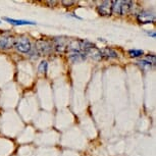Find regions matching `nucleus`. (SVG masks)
<instances>
[{
    "mask_svg": "<svg viewBox=\"0 0 156 156\" xmlns=\"http://www.w3.org/2000/svg\"><path fill=\"white\" fill-rule=\"evenodd\" d=\"M146 60H147V61H149L150 63L154 66V64H155V55H154V54H149V55H147Z\"/></svg>",
    "mask_w": 156,
    "mask_h": 156,
    "instance_id": "nucleus-15",
    "label": "nucleus"
},
{
    "mask_svg": "<svg viewBox=\"0 0 156 156\" xmlns=\"http://www.w3.org/2000/svg\"><path fill=\"white\" fill-rule=\"evenodd\" d=\"M14 47L16 48L17 51L22 52V53H29L32 49L31 42L27 37H19L14 39Z\"/></svg>",
    "mask_w": 156,
    "mask_h": 156,
    "instance_id": "nucleus-4",
    "label": "nucleus"
},
{
    "mask_svg": "<svg viewBox=\"0 0 156 156\" xmlns=\"http://www.w3.org/2000/svg\"><path fill=\"white\" fill-rule=\"evenodd\" d=\"M137 64H138V66H141V69H151V66H153V64H151V63L149 62V61H147L146 59L138 61Z\"/></svg>",
    "mask_w": 156,
    "mask_h": 156,
    "instance_id": "nucleus-14",
    "label": "nucleus"
},
{
    "mask_svg": "<svg viewBox=\"0 0 156 156\" xmlns=\"http://www.w3.org/2000/svg\"><path fill=\"white\" fill-rule=\"evenodd\" d=\"M80 41V48L81 51L84 54L89 55L92 58L96 60L101 59V53H100V49H98L96 47V45H94L93 43L89 42V41H85V40H79Z\"/></svg>",
    "mask_w": 156,
    "mask_h": 156,
    "instance_id": "nucleus-1",
    "label": "nucleus"
},
{
    "mask_svg": "<svg viewBox=\"0 0 156 156\" xmlns=\"http://www.w3.org/2000/svg\"><path fill=\"white\" fill-rule=\"evenodd\" d=\"M129 54L131 57H140L144 54V51L141 49H131L129 51Z\"/></svg>",
    "mask_w": 156,
    "mask_h": 156,
    "instance_id": "nucleus-12",
    "label": "nucleus"
},
{
    "mask_svg": "<svg viewBox=\"0 0 156 156\" xmlns=\"http://www.w3.org/2000/svg\"><path fill=\"white\" fill-rule=\"evenodd\" d=\"M97 12L103 16H111L112 14V1H103L101 4L97 6Z\"/></svg>",
    "mask_w": 156,
    "mask_h": 156,
    "instance_id": "nucleus-7",
    "label": "nucleus"
},
{
    "mask_svg": "<svg viewBox=\"0 0 156 156\" xmlns=\"http://www.w3.org/2000/svg\"><path fill=\"white\" fill-rule=\"evenodd\" d=\"M61 3H62L63 6H66V7H69V6H72V5H73L76 3L75 1H61Z\"/></svg>",
    "mask_w": 156,
    "mask_h": 156,
    "instance_id": "nucleus-16",
    "label": "nucleus"
},
{
    "mask_svg": "<svg viewBox=\"0 0 156 156\" xmlns=\"http://www.w3.org/2000/svg\"><path fill=\"white\" fill-rule=\"evenodd\" d=\"M36 51L37 53L43 56V55H49L51 53L52 49H53V46H52V43L48 40H44V39H40L38 40L36 44Z\"/></svg>",
    "mask_w": 156,
    "mask_h": 156,
    "instance_id": "nucleus-3",
    "label": "nucleus"
},
{
    "mask_svg": "<svg viewBox=\"0 0 156 156\" xmlns=\"http://www.w3.org/2000/svg\"><path fill=\"white\" fill-rule=\"evenodd\" d=\"M133 7V2L129 1V0H126V1H122L120 2V10H119V14L122 16H125V14L129 13V10Z\"/></svg>",
    "mask_w": 156,
    "mask_h": 156,
    "instance_id": "nucleus-10",
    "label": "nucleus"
},
{
    "mask_svg": "<svg viewBox=\"0 0 156 156\" xmlns=\"http://www.w3.org/2000/svg\"><path fill=\"white\" fill-rule=\"evenodd\" d=\"M137 20L140 23H152L155 22V13L150 10H142L137 14Z\"/></svg>",
    "mask_w": 156,
    "mask_h": 156,
    "instance_id": "nucleus-6",
    "label": "nucleus"
},
{
    "mask_svg": "<svg viewBox=\"0 0 156 156\" xmlns=\"http://www.w3.org/2000/svg\"><path fill=\"white\" fill-rule=\"evenodd\" d=\"M51 43L53 49L58 53H66L69 51V40L66 37H55Z\"/></svg>",
    "mask_w": 156,
    "mask_h": 156,
    "instance_id": "nucleus-2",
    "label": "nucleus"
},
{
    "mask_svg": "<svg viewBox=\"0 0 156 156\" xmlns=\"http://www.w3.org/2000/svg\"><path fill=\"white\" fill-rule=\"evenodd\" d=\"M47 3H48L49 5H56L57 4V1H47Z\"/></svg>",
    "mask_w": 156,
    "mask_h": 156,
    "instance_id": "nucleus-18",
    "label": "nucleus"
},
{
    "mask_svg": "<svg viewBox=\"0 0 156 156\" xmlns=\"http://www.w3.org/2000/svg\"><path fill=\"white\" fill-rule=\"evenodd\" d=\"M87 58L86 54H84L83 52H79V51H73L70 52L69 54V59L73 62H79V61H83Z\"/></svg>",
    "mask_w": 156,
    "mask_h": 156,
    "instance_id": "nucleus-11",
    "label": "nucleus"
},
{
    "mask_svg": "<svg viewBox=\"0 0 156 156\" xmlns=\"http://www.w3.org/2000/svg\"><path fill=\"white\" fill-rule=\"evenodd\" d=\"M147 35L151 36L152 38H155V32H147Z\"/></svg>",
    "mask_w": 156,
    "mask_h": 156,
    "instance_id": "nucleus-17",
    "label": "nucleus"
},
{
    "mask_svg": "<svg viewBox=\"0 0 156 156\" xmlns=\"http://www.w3.org/2000/svg\"><path fill=\"white\" fill-rule=\"evenodd\" d=\"M4 20H6L7 23H9L10 25L13 26H35L36 23L34 22H29V20H14V19H9V17H4Z\"/></svg>",
    "mask_w": 156,
    "mask_h": 156,
    "instance_id": "nucleus-9",
    "label": "nucleus"
},
{
    "mask_svg": "<svg viewBox=\"0 0 156 156\" xmlns=\"http://www.w3.org/2000/svg\"><path fill=\"white\" fill-rule=\"evenodd\" d=\"M100 53H101V57H104L106 59H113V58L119 57V54L115 50L111 48H102L100 49Z\"/></svg>",
    "mask_w": 156,
    "mask_h": 156,
    "instance_id": "nucleus-8",
    "label": "nucleus"
},
{
    "mask_svg": "<svg viewBox=\"0 0 156 156\" xmlns=\"http://www.w3.org/2000/svg\"></svg>",
    "mask_w": 156,
    "mask_h": 156,
    "instance_id": "nucleus-19",
    "label": "nucleus"
},
{
    "mask_svg": "<svg viewBox=\"0 0 156 156\" xmlns=\"http://www.w3.org/2000/svg\"><path fill=\"white\" fill-rule=\"evenodd\" d=\"M47 69H48V62H47V61H41L39 66H38V70H39V73L45 75V73H47Z\"/></svg>",
    "mask_w": 156,
    "mask_h": 156,
    "instance_id": "nucleus-13",
    "label": "nucleus"
},
{
    "mask_svg": "<svg viewBox=\"0 0 156 156\" xmlns=\"http://www.w3.org/2000/svg\"><path fill=\"white\" fill-rule=\"evenodd\" d=\"M14 45V37L8 32L0 33V49H10Z\"/></svg>",
    "mask_w": 156,
    "mask_h": 156,
    "instance_id": "nucleus-5",
    "label": "nucleus"
}]
</instances>
